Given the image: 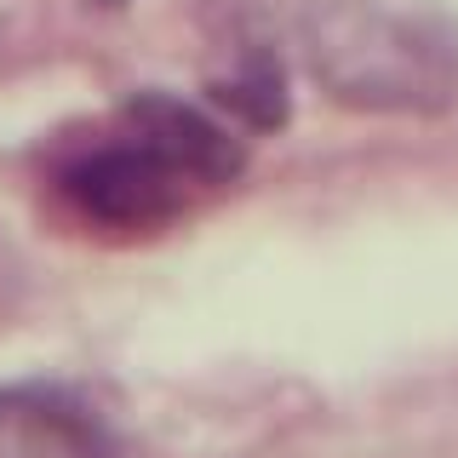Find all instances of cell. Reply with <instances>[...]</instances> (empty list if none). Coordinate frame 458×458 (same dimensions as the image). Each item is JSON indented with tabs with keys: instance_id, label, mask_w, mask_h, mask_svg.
<instances>
[{
	"instance_id": "cell-2",
	"label": "cell",
	"mask_w": 458,
	"mask_h": 458,
	"mask_svg": "<svg viewBox=\"0 0 458 458\" xmlns=\"http://www.w3.org/2000/svg\"><path fill=\"white\" fill-rule=\"evenodd\" d=\"M57 190L98 229H155L183 207L190 178L126 126L114 143H98V149L75 155L57 172Z\"/></svg>"
},
{
	"instance_id": "cell-5",
	"label": "cell",
	"mask_w": 458,
	"mask_h": 458,
	"mask_svg": "<svg viewBox=\"0 0 458 458\" xmlns=\"http://www.w3.org/2000/svg\"><path fill=\"white\" fill-rule=\"evenodd\" d=\"M98 6H121V0H98Z\"/></svg>"
},
{
	"instance_id": "cell-4",
	"label": "cell",
	"mask_w": 458,
	"mask_h": 458,
	"mask_svg": "<svg viewBox=\"0 0 458 458\" xmlns=\"http://www.w3.org/2000/svg\"><path fill=\"white\" fill-rule=\"evenodd\" d=\"M218 104L235 109L247 126H281L286 121V75L276 47H235V69L218 81Z\"/></svg>"
},
{
	"instance_id": "cell-1",
	"label": "cell",
	"mask_w": 458,
	"mask_h": 458,
	"mask_svg": "<svg viewBox=\"0 0 458 458\" xmlns=\"http://www.w3.org/2000/svg\"><path fill=\"white\" fill-rule=\"evenodd\" d=\"M241 47L293 29L321 92L372 114H429L458 98V29L424 6L390 0H224Z\"/></svg>"
},
{
	"instance_id": "cell-3",
	"label": "cell",
	"mask_w": 458,
	"mask_h": 458,
	"mask_svg": "<svg viewBox=\"0 0 458 458\" xmlns=\"http://www.w3.org/2000/svg\"><path fill=\"white\" fill-rule=\"evenodd\" d=\"M126 126H132L149 149H161L183 178L200 183V190L229 183L241 172V143L229 138L218 121H207L200 109L178 104V98H161V92L138 98V104L126 109Z\"/></svg>"
}]
</instances>
